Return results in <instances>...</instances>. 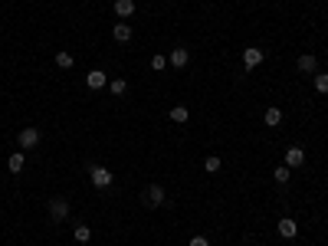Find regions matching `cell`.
I'll use <instances>...</instances> for the list:
<instances>
[{
  "label": "cell",
  "instance_id": "cell-21",
  "mask_svg": "<svg viewBox=\"0 0 328 246\" xmlns=\"http://www.w3.org/2000/svg\"><path fill=\"white\" fill-rule=\"evenodd\" d=\"M204 167H207V171H220V158H217V154H210V158L204 161Z\"/></svg>",
  "mask_w": 328,
  "mask_h": 246
},
{
  "label": "cell",
  "instance_id": "cell-3",
  "mask_svg": "<svg viewBox=\"0 0 328 246\" xmlns=\"http://www.w3.org/2000/svg\"><path fill=\"white\" fill-rule=\"evenodd\" d=\"M263 62V49L260 46H246L243 49V69H256Z\"/></svg>",
  "mask_w": 328,
  "mask_h": 246
},
{
  "label": "cell",
  "instance_id": "cell-23",
  "mask_svg": "<svg viewBox=\"0 0 328 246\" xmlns=\"http://www.w3.org/2000/svg\"><path fill=\"white\" fill-rule=\"evenodd\" d=\"M191 246H210V243H207L204 236H191Z\"/></svg>",
  "mask_w": 328,
  "mask_h": 246
},
{
  "label": "cell",
  "instance_id": "cell-19",
  "mask_svg": "<svg viewBox=\"0 0 328 246\" xmlns=\"http://www.w3.org/2000/svg\"><path fill=\"white\" fill-rule=\"evenodd\" d=\"M76 240H79V243H89V240H92V230H89L86 223H79V227H76Z\"/></svg>",
  "mask_w": 328,
  "mask_h": 246
},
{
  "label": "cell",
  "instance_id": "cell-6",
  "mask_svg": "<svg viewBox=\"0 0 328 246\" xmlns=\"http://www.w3.org/2000/svg\"><path fill=\"white\" fill-rule=\"evenodd\" d=\"M86 86L89 89H102V86H108V76L102 73V69H92V73L86 76Z\"/></svg>",
  "mask_w": 328,
  "mask_h": 246
},
{
  "label": "cell",
  "instance_id": "cell-4",
  "mask_svg": "<svg viewBox=\"0 0 328 246\" xmlns=\"http://www.w3.org/2000/svg\"><path fill=\"white\" fill-rule=\"evenodd\" d=\"M302 164H305V151L299 145H292L289 151H285V167L292 171V167H302Z\"/></svg>",
  "mask_w": 328,
  "mask_h": 246
},
{
  "label": "cell",
  "instance_id": "cell-15",
  "mask_svg": "<svg viewBox=\"0 0 328 246\" xmlns=\"http://www.w3.org/2000/svg\"><path fill=\"white\" fill-rule=\"evenodd\" d=\"M187 118H191V112H187V109H184V105H174V109H171V122H177V125H184V122H187Z\"/></svg>",
  "mask_w": 328,
  "mask_h": 246
},
{
  "label": "cell",
  "instance_id": "cell-11",
  "mask_svg": "<svg viewBox=\"0 0 328 246\" xmlns=\"http://www.w3.org/2000/svg\"><path fill=\"white\" fill-rule=\"evenodd\" d=\"M187 59H191V53H187L184 46H177V49L171 53V66H177V69H184V66H187Z\"/></svg>",
  "mask_w": 328,
  "mask_h": 246
},
{
  "label": "cell",
  "instance_id": "cell-10",
  "mask_svg": "<svg viewBox=\"0 0 328 246\" xmlns=\"http://www.w3.org/2000/svg\"><path fill=\"white\" fill-rule=\"evenodd\" d=\"M112 37H115L118 43H128V40H131V26L128 23H115V26H112Z\"/></svg>",
  "mask_w": 328,
  "mask_h": 246
},
{
  "label": "cell",
  "instance_id": "cell-13",
  "mask_svg": "<svg viewBox=\"0 0 328 246\" xmlns=\"http://www.w3.org/2000/svg\"><path fill=\"white\" fill-rule=\"evenodd\" d=\"M296 66H299V73H315V69H318V62H315V56H299V62H296Z\"/></svg>",
  "mask_w": 328,
  "mask_h": 246
},
{
  "label": "cell",
  "instance_id": "cell-5",
  "mask_svg": "<svg viewBox=\"0 0 328 246\" xmlns=\"http://www.w3.org/2000/svg\"><path fill=\"white\" fill-rule=\"evenodd\" d=\"M144 200H148V207H164V187L151 184L148 194H144Z\"/></svg>",
  "mask_w": 328,
  "mask_h": 246
},
{
  "label": "cell",
  "instance_id": "cell-18",
  "mask_svg": "<svg viewBox=\"0 0 328 246\" xmlns=\"http://www.w3.org/2000/svg\"><path fill=\"white\" fill-rule=\"evenodd\" d=\"M56 66H59V69H69V66H72V53L59 49V53H56Z\"/></svg>",
  "mask_w": 328,
  "mask_h": 246
},
{
  "label": "cell",
  "instance_id": "cell-22",
  "mask_svg": "<svg viewBox=\"0 0 328 246\" xmlns=\"http://www.w3.org/2000/svg\"><path fill=\"white\" fill-rule=\"evenodd\" d=\"M151 69H158V73H161V69H164V56H155V59H151Z\"/></svg>",
  "mask_w": 328,
  "mask_h": 246
},
{
  "label": "cell",
  "instance_id": "cell-2",
  "mask_svg": "<svg viewBox=\"0 0 328 246\" xmlns=\"http://www.w3.org/2000/svg\"><path fill=\"white\" fill-rule=\"evenodd\" d=\"M50 217H53V220H66V217H69V200H66V197H53V200H50Z\"/></svg>",
  "mask_w": 328,
  "mask_h": 246
},
{
  "label": "cell",
  "instance_id": "cell-14",
  "mask_svg": "<svg viewBox=\"0 0 328 246\" xmlns=\"http://www.w3.org/2000/svg\"><path fill=\"white\" fill-rule=\"evenodd\" d=\"M263 122H266L269 128H279V125H282V112H279V109H266V115H263Z\"/></svg>",
  "mask_w": 328,
  "mask_h": 246
},
{
  "label": "cell",
  "instance_id": "cell-12",
  "mask_svg": "<svg viewBox=\"0 0 328 246\" xmlns=\"http://www.w3.org/2000/svg\"><path fill=\"white\" fill-rule=\"evenodd\" d=\"M115 13L118 17H131V13H135V0H115Z\"/></svg>",
  "mask_w": 328,
  "mask_h": 246
},
{
  "label": "cell",
  "instance_id": "cell-7",
  "mask_svg": "<svg viewBox=\"0 0 328 246\" xmlns=\"http://www.w3.org/2000/svg\"><path fill=\"white\" fill-rule=\"evenodd\" d=\"M40 145V131L37 128H23L20 131V148H37Z\"/></svg>",
  "mask_w": 328,
  "mask_h": 246
},
{
  "label": "cell",
  "instance_id": "cell-9",
  "mask_svg": "<svg viewBox=\"0 0 328 246\" xmlns=\"http://www.w3.org/2000/svg\"><path fill=\"white\" fill-rule=\"evenodd\" d=\"M299 233V227H296V220H289V217H285V220H279V236H285V240H292V236Z\"/></svg>",
  "mask_w": 328,
  "mask_h": 246
},
{
  "label": "cell",
  "instance_id": "cell-1",
  "mask_svg": "<svg viewBox=\"0 0 328 246\" xmlns=\"http://www.w3.org/2000/svg\"><path fill=\"white\" fill-rule=\"evenodd\" d=\"M89 181H92L95 187H112V171L102 167V164H95L92 171H89Z\"/></svg>",
  "mask_w": 328,
  "mask_h": 246
},
{
  "label": "cell",
  "instance_id": "cell-20",
  "mask_svg": "<svg viewBox=\"0 0 328 246\" xmlns=\"http://www.w3.org/2000/svg\"><path fill=\"white\" fill-rule=\"evenodd\" d=\"M108 86H112V95H125V89H128V82H125V79H112Z\"/></svg>",
  "mask_w": 328,
  "mask_h": 246
},
{
  "label": "cell",
  "instance_id": "cell-16",
  "mask_svg": "<svg viewBox=\"0 0 328 246\" xmlns=\"http://www.w3.org/2000/svg\"><path fill=\"white\" fill-rule=\"evenodd\" d=\"M315 92L328 95V73H315Z\"/></svg>",
  "mask_w": 328,
  "mask_h": 246
},
{
  "label": "cell",
  "instance_id": "cell-8",
  "mask_svg": "<svg viewBox=\"0 0 328 246\" xmlns=\"http://www.w3.org/2000/svg\"><path fill=\"white\" fill-rule=\"evenodd\" d=\"M23 164H26V154H23V151H13L10 158H7V167H10L13 174H20V171H23Z\"/></svg>",
  "mask_w": 328,
  "mask_h": 246
},
{
  "label": "cell",
  "instance_id": "cell-17",
  "mask_svg": "<svg viewBox=\"0 0 328 246\" xmlns=\"http://www.w3.org/2000/svg\"><path fill=\"white\" fill-rule=\"evenodd\" d=\"M289 178H292V171H289V167H276V171H273V181H276V184H289Z\"/></svg>",
  "mask_w": 328,
  "mask_h": 246
}]
</instances>
